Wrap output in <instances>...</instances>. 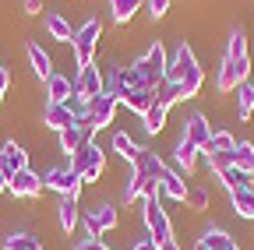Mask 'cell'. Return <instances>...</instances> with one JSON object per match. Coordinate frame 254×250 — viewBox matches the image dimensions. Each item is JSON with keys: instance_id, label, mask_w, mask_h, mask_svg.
<instances>
[{"instance_id": "6da1fadb", "label": "cell", "mask_w": 254, "mask_h": 250, "mask_svg": "<svg viewBox=\"0 0 254 250\" xmlns=\"http://www.w3.org/2000/svg\"><path fill=\"white\" fill-rule=\"evenodd\" d=\"M166 81H173L180 88V99H194L201 85H205V71L198 67V60H194V50H190L187 43L177 46V56H173V64L166 67Z\"/></svg>"}, {"instance_id": "7a4b0ae2", "label": "cell", "mask_w": 254, "mask_h": 250, "mask_svg": "<svg viewBox=\"0 0 254 250\" xmlns=\"http://www.w3.org/2000/svg\"><path fill=\"white\" fill-rule=\"evenodd\" d=\"M71 169H74L85 183L99 180V176L106 173V155H103V148L95 145V141H85V145L71 155Z\"/></svg>"}, {"instance_id": "3957f363", "label": "cell", "mask_w": 254, "mask_h": 250, "mask_svg": "<svg viewBox=\"0 0 254 250\" xmlns=\"http://www.w3.org/2000/svg\"><path fill=\"white\" fill-rule=\"evenodd\" d=\"M138 74H141V85L145 88H159L166 81V67H170V60H166V50H163V43H152L148 46V53L138 60Z\"/></svg>"}, {"instance_id": "277c9868", "label": "cell", "mask_w": 254, "mask_h": 250, "mask_svg": "<svg viewBox=\"0 0 254 250\" xmlns=\"http://www.w3.org/2000/svg\"><path fill=\"white\" fill-rule=\"evenodd\" d=\"M141 215H145V229H148V240H152L155 247H163L166 240H173V222H170L166 208L159 204V198H145V208H141Z\"/></svg>"}, {"instance_id": "5b68a950", "label": "cell", "mask_w": 254, "mask_h": 250, "mask_svg": "<svg viewBox=\"0 0 254 250\" xmlns=\"http://www.w3.org/2000/svg\"><path fill=\"white\" fill-rule=\"evenodd\" d=\"M99 39H103V25L95 21V18H88L78 32H74V39H71V50H74V60H78V67H88L92 60H95V46H99Z\"/></svg>"}, {"instance_id": "8992f818", "label": "cell", "mask_w": 254, "mask_h": 250, "mask_svg": "<svg viewBox=\"0 0 254 250\" xmlns=\"http://www.w3.org/2000/svg\"><path fill=\"white\" fill-rule=\"evenodd\" d=\"M117 222H120V215H117L113 204H95V208H88V215H85V229H88L92 240H99L103 233L117 229Z\"/></svg>"}, {"instance_id": "52a82bcc", "label": "cell", "mask_w": 254, "mask_h": 250, "mask_svg": "<svg viewBox=\"0 0 254 250\" xmlns=\"http://www.w3.org/2000/svg\"><path fill=\"white\" fill-rule=\"evenodd\" d=\"M247 74H251V60H222V67H219V78H215V85H219V92H237L244 81H247Z\"/></svg>"}, {"instance_id": "ba28073f", "label": "cell", "mask_w": 254, "mask_h": 250, "mask_svg": "<svg viewBox=\"0 0 254 250\" xmlns=\"http://www.w3.org/2000/svg\"><path fill=\"white\" fill-rule=\"evenodd\" d=\"M81 176L74 173V169H50L46 176H43V187H50V191H57L60 198H78V191H81Z\"/></svg>"}, {"instance_id": "9c48e42d", "label": "cell", "mask_w": 254, "mask_h": 250, "mask_svg": "<svg viewBox=\"0 0 254 250\" xmlns=\"http://www.w3.org/2000/svg\"><path fill=\"white\" fill-rule=\"evenodd\" d=\"M103 74H99V67L95 64H88V67H81L78 71V78H74V96L78 99H85V102H92L95 96H103Z\"/></svg>"}, {"instance_id": "30bf717a", "label": "cell", "mask_w": 254, "mask_h": 250, "mask_svg": "<svg viewBox=\"0 0 254 250\" xmlns=\"http://www.w3.org/2000/svg\"><path fill=\"white\" fill-rule=\"evenodd\" d=\"M145 198H159V183L148 180L145 173L131 169V176H127V187H124V201L134 204V201H145Z\"/></svg>"}, {"instance_id": "8fae6325", "label": "cell", "mask_w": 254, "mask_h": 250, "mask_svg": "<svg viewBox=\"0 0 254 250\" xmlns=\"http://www.w3.org/2000/svg\"><path fill=\"white\" fill-rule=\"evenodd\" d=\"M117 96L113 92H103V96H95L92 102H88V116L95 120V131H103V127H110L113 123V116H117Z\"/></svg>"}, {"instance_id": "7c38bea8", "label": "cell", "mask_w": 254, "mask_h": 250, "mask_svg": "<svg viewBox=\"0 0 254 250\" xmlns=\"http://www.w3.org/2000/svg\"><path fill=\"white\" fill-rule=\"evenodd\" d=\"M21 169H28V155H25V148H21V145H14V141L0 145V173L11 180V176H14V173H21Z\"/></svg>"}, {"instance_id": "4fadbf2b", "label": "cell", "mask_w": 254, "mask_h": 250, "mask_svg": "<svg viewBox=\"0 0 254 250\" xmlns=\"http://www.w3.org/2000/svg\"><path fill=\"white\" fill-rule=\"evenodd\" d=\"M39 191H43V176H39V173H32V169L14 173L11 183H7V194H14V198H36Z\"/></svg>"}, {"instance_id": "5bb4252c", "label": "cell", "mask_w": 254, "mask_h": 250, "mask_svg": "<svg viewBox=\"0 0 254 250\" xmlns=\"http://www.w3.org/2000/svg\"><path fill=\"white\" fill-rule=\"evenodd\" d=\"M134 88H145V85H141V74H138L134 64H131V67H120V71L113 74V88H110V92L117 96V102H124Z\"/></svg>"}, {"instance_id": "9a60e30c", "label": "cell", "mask_w": 254, "mask_h": 250, "mask_svg": "<svg viewBox=\"0 0 254 250\" xmlns=\"http://www.w3.org/2000/svg\"><path fill=\"white\" fill-rule=\"evenodd\" d=\"M74 120H78V116L71 113V106H67V102H46L43 123H46L50 131H57V134H60V131H67L71 123H74Z\"/></svg>"}, {"instance_id": "2e32d148", "label": "cell", "mask_w": 254, "mask_h": 250, "mask_svg": "<svg viewBox=\"0 0 254 250\" xmlns=\"http://www.w3.org/2000/svg\"><path fill=\"white\" fill-rule=\"evenodd\" d=\"M159 191H163L166 198L173 201H187V183H184V173L180 169H163V176H159Z\"/></svg>"}, {"instance_id": "e0dca14e", "label": "cell", "mask_w": 254, "mask_h": 250, "mask_svg": "<svg viewBox=\"0 0 254 250\" xmlns=\"http://www.w3.org/2000/svg\"><path fill=\"white\" fill-rule=\"evenodd\" d=\"M208 138H212V127H208V120H205L201 113H194V116L184 123V141H190L194 148H205Z\"/></svg>"}, {"instance_id": "ac0fdd59", "label": "cell", "mask_w": 254, "mask_h": 250, "mask_svg": "<svg viewBox=\"0 0 254 250\" xmlns=\"http://www.w3.org/2000/svg\"><path fill=\"white\" fill-rule=\"evenodd\" d=\"M71 96H74V78H64V74L46 78V99L50 102H67Z\"/></svg>"}, {"instance_id": "d6986e66", "label": "cell", "mask_w": 254, "mask_h": 250, "mask_svg": "<svg viewBox=\"0 0 254 250\" xmlns=\"http://www.w3.org/2000/svg\"><path fill=\"white\" fill-rule=\"evenodd\" d=\"M194 250H240V247H237V240H233L230 233H222V229H208L205 236H198Z\"/></svg>"}, {"instance_id": "ffe728a7", "label": "cell", "mask_w": 254, "mask_h": 250, "mask_svg": "<svg viewBox=\"0 0 254 250\" xmlns=\"http://www.w3.org/2000/svg\"><path fill=\"white\" fill-rule=\"evenodd\" d=\"M134 169L138 173H145L148 180H155L159 183V176H163V169H166V162L159 159L155 151H148V148H141V155H138V162H134Z\"/></svg>"}, {"instance_id": "44dd1931", "label": "cell", "mask_w": 254, "mask_h": 250, "mask_svg": "<svg viewBox=\"0 0 254 250\" xmlns=\"http://www.w3.org/2000/svg\"><path fill=\"white\" fill-rule=\"evenodd\" d=\"M152 102H155V88H134L131 96L124 99V106H127V109H134L138 116H145Z\"/></svg>"}, {"instance_id": "7402d4cb", "label": "cell", "mask_w": 254, "mask_h": 250, "mask_svg": "<svg viewBox=\"0 0 254 250\" xmlns=\"http://www.w3.org/2000/svg\"><path fill=\"white\" fill-rule=\"evenodd\" d=\"M57 211H60V229L74 233V226H78V198H60Z\"/></svg>"}, {"instance_id": "603a6c76", "label": "cell", "mask_w": 254, "mask_h": 250, "mask_svg": "<svg viewBox=\"0 0 254 250\" xmlns=\"http://www.w3.org/2000/svg\"><path fill=\"white\" fill-rule=\"evenodd\" d=\"M46 32H50L57 43H71V39H74V32H71V25H67V18H64V14H46Z\"/></svg>"}, {"instance_id": "cb8c5ba5", "label": "cell", "mask_w": 254, "mask_h": 250, "mask_svg": "<svg viewBox=\"0 0 254 250\" xmlns=\"http://www.w3.org/2000/svg\"><path fill=\"white\" fill-rule=\"evenodd\" d=\"M28 60H32V71H36V74H39L43 81H46V78L53 74L50 53H43V46H39V43H32V46H28Z\"/></svg>"}, {"instance_id": "d4e9b609", "label": "cell", "mask_w": 254, "mask_h": 250, "mask_svg": "<svg viewBox=\"0 0 254 250\" xmlns=\"http://www.w3.org/2000/svg\"><path fill=\"white\" fill-rule=\"evenodd\" d=\"M233 166H237L240 173L254 176V145H251V141H240V145L233 148Z\"/></svg>"}, {"instance_id": "484cf974", "label": "cell", "mask_w": 254, "mask_h": 250, "mask_svg": "<svg viewBox=\"0 0 254 250\" xmlns=\"http://www.w3.org/2000/svg\"><path fill=\"white\" fill-rule=\"evenodd\" d=\"M113 148H117V155H124L127 162H138V155H141V148H138V141L131 138V134H113Z\"/></svg>"}, {"instance_id": "4316f807", "label": "cell", "mask_w": 254, "mask_h": 250, "mask_svg": "<svg viewBox=\"0 0 254 250\" xmlns=\"http://www.w3.org/2000/svg\"><path fill=\"white\" fill-rule=\"evenodd\" d=\"M219 180H222V187H226L230 194H233V191H247V187H251V176H247V173H240L237 166L222 169V173H219Z\"/></svg>"}, {"instance_id": "83f0119b", "label": "cell", "mask_w": 254, "mask_h": 250, "mask_svg": "<svg viewBox=\"0 0 254 250\" xmlns=\"http://www.w3.org/2000/svg\"><path fill=\"white\" fill-rule=\"evenodd\" d=\"M233 211L240 218H254V187H247V191H233Z\"/></svg>"}, {"instance_id": "f1b7e54d", "label": "cell", "mask_w": 254, "mask_h": 250, "mask_svg": "<svg viewBox=\"0 0 254 250\" xmlns=\"http://www.w3.org/2000/svg\"><path fill=\"white\" fill-rule=\"evenodd\" d=\"M85 141H88V138L81 134V127H78V123H71L67 131H60V151H67V155H74V151H78Z\"/></svg>"}, {"instance_id": "f546056e", "label": "cell", "mask_w": 254, "mask_h": 250, "mask_svg": "<svg viewBox=\"0 0 254 250\" xmlns=\"http://www.w3.org/2000/svg\"><path fill=\"white\" fill-rule=\"evenodd\" d=\"M166 113H170L166 106H159V102H152V106H148V113L141 116V120H145V131H148V134H159V131L166 127Z\"/></svg>"}, {"instance_id": "4dcf8cb0", "label": "cell", "mask_w": 254, "mask_h": 250, "mask_svg": "<svg viewBox=\"0 0 254 250\" xmlns=\"http://www.w3.org/2000/svg\"><path fill=\"white\" fill-rule=\"evenodd\" d=\"M198 151H201V148H194L190 141H184V138H180V145H177V166H180V173H190V169H194Z\"/></svg>"}, {"instance_id": "1f68e13d", "label": "cell", "mask_w": 254, "mask_h": 250, "mask_svg": "<svg viewBox=\"0 0 254 250\" xmlns=\"http://www.w3.org/2000/svg\"><path fill=\"white\" fill-rule=\"evenodd\" d=\"M141 7V0H110V11H113V21H131L134 18V11Z\"/></svg>"}, {"instance_id": "d6a6232c", "label": "cell", "mask_w": 254, "mask_h": 250, "mask_svg": "<svg viewBox=\"0 0 254 250\" xmlns=\"http://www.w3.org/2000/svg\"><path fill=\"white\" fill-rule=\"evenodd\" d=\"M233 148H237V138H233L230 131H215L201 151H233Z\"/></svg>"}, {"instance_id": "836d02e7", "label": "cell", "mask_w": 254, "mask_h": 250, "mask_svg": "<svg viewBox=\"0 0 254 250\" xmlns=\"http://www.w3.org/2000/svg\"><path fill=\"white\" fill-rule=\"evenodd\" d=\"M237 109H240V116H244V120L254 113V85H247V81H244V85L237 88Z\"/></svg>"}, {"instance_id": "e575fe53", "label": "cell", "mask_w": 254, "mask_h": 250, "mask_svg": "<svg viewBox=\"0 0 254 250\" xmlns=\"http://www.w3.org/2000/svg\"><path fill=\"white\" fill-rule=\"evenodd\" d=\"M4 250H39V240L32 236V233H11Z\"/></svg>"}, {"instance_id": "d590c367", "label": "cell", "mask_w": 254, "mask_h": 250, "mask_svg": "<svg viewBox=\"0 0 254 250\" xmlns=\"http://www.w3.org/2000/svg\"><path fill=\"white\" fill-rule=\"evenodd\" d=\"M155 102L170 109L173 102H180V88H177L173 81H163V85H159V88H155Z\"/></svg>"}, {"instance_id": "8d00e7d4", "label": "cell", "mask_w": 254, "mask_h": 250, "mask_svg": "<svg viewBox=\"0 0 254 250\" xmlns=\"http://www.w3.org/2000/svg\"><path fill=\"white\" fill-rule=\"evenodd\" d=\"M226 56H230V60H247V36H244V32H233V36H230Z\"/></svg>"}, {"instance_id": "74e56055", "label": "cell", "mask_w": 254, "mask_h": 250, "mask_svg": "<svg viewBox=\"0 0 254 250\" xmlns=\"http://www.w3.org/2000/svg\"><path fill=\"white\" fill-rule=\"evenodd\" d=\"M205 155H208V169H212L215 176H219L222 169L233 166V151H205Z\"/></svg>"}, {"instance_id": "f35d334b", "label": "cell", "mask_w": 254, "mask_h": 250, "mask_svg": "<svg viewBox=\"0 0 254 250\" xmlns=\"http://www.w3.org/2000/svg\"><path fill=\"white\" fill-rule=\"evenodd\" d=\"M187 204L194 208V211L208 208V191H201V187H187Z\"/></svg>"}, {"instance_id": "ab89813d", "label": "cell", "mask_w": 254, "mask_h": 250, "mask_svg": "<svg viewBox=\"0 0 254 250\" xmlns=\"http://www.w3.org/2000/svg\"><path fill=\"white\" fill-rule=\"evenodd\" d=\"M170 11V0H148V14L152 18H163Z\"/></svg>"}, {"instance_id": "60d3db41", "label": "cell", "mask_w": 254, "mask_h": 250, "mask_svg": "<svg viewBox=\"0 0 254 250\" xmlns=\"http://www.w3.org/2000/svg\"><path fill=\"white\" fill-rule=\"evenodd\" d=\"M74 250H110V247H106L103 240H92V236H88V240H81V243H78Z\"/></svg>"}, {"instance_id": "b9f144b4", "label": "cell", "mask_w": 254, "mask_h": 250, "mask_svg": "<svg viewBox=\"0 0 254 250\" xmlns=\"http://www.w3.org/2000/svg\"><path fill=\"white\" fill-rule=\"evenodd\" d=\"M21 7H25V14H39L43 11V0H21Z\"/></svg>"}, {"instance_id": "7bdbcfd3", "label": "cell", "mask_w": 254, "mask_h": 250, "mask_svg": "<svg viewBox=\"0 0 254 250\" xmlns=\"http://www.w3.org/2000/svg\"><path fill=\"white\" fill-rule=\"evenodd\" d=\"M7 85H11V74L0 67V99H4V92H7Z\"/></svg>"}, {"instance_id": "ee69618b", "label": "cell", "mask_w": 254, "mask_h": 250, "mask_svg": "<svg viewBox=\"0 0 254 250\" xmlns=\"http://www.w3.org/2000/svg\"><path fill=\"white\" fill-rule=\"evenodd\" d=\"M131 250H159V247H155V243H152V240H138V243H134V247H131Z\"/></svg>"}, {"instance_id": "f6af8a7d", "label": "cell", "mask_w": 254, "mask_h": 250, "mask_svg": "<svg viewBox=\"0 0 254 250\" xmlns=\"http://www.w3.org/2000/svg\"><path fill=\"white\" fill-rule=\"evenodd\" d=\"M159 250H180V247H177V240H166V243L159 247Z\"/></svg>"}, {"instance_id": "bcb514c9", "label": "cell", "mask_w": 254, "mask_h": 250, "mask_svg": "<svg viewBox=\"0 0 254 250\" xmlns=\"http://www.w3.org/2000/svg\"><path fill=\"white\" fill-rule=\"evenodd\" d=\"M7 183H11V180H7L4 173H0V191H7Z\"/></svg>"}, {"instance_id": "7dc6e473", "label": "cell", "mask_w": 254, "mask_h": 250, "mask_svg": "<svg viewBox=\"0 0 254 250\" xmlns=\"http://www.w3.org/2000/svg\"><path fill=\"white\" fill-rule=\"evenodd\" d=\"M39 250H43V247H39Z\"/></svg>"}]
</instances>
